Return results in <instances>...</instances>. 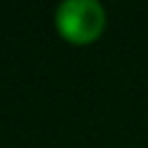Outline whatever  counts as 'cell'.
<instances>
[{"instance_id": "1", "label": "cell", "mask_w": 148, "mask_h": 148, "mask_svg": "<svg viewBox=\"0 0 148 148\" xmlns=\"http://www.w3.org/2000/svg\"><path fill=\"white\" fill-rule=\"evenodd\" d=\"M104 23V7L97 0H62L56 7V25L60 35L74 44L97 39Z\"/></svg>"}]
</instances>
